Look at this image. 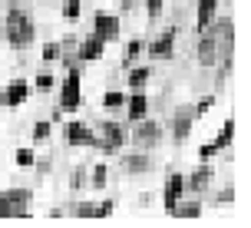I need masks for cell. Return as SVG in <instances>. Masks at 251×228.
Wrapping results in <instances>:
<instances>
[{
  "label": "cell",
  "instance_id": "obj_1",
  "mask_svg": "<svg viewBox=\"0 0 251 228\" xmlns=\"http://www.w3.org/2000/svg\"><path fill=\"white\" fill-rule=\"evenodd\" d=\"M199 56H201L205 66L231 56V20H218V24L205 33V40L199 43Z\"/></svg>",
  "mask_w": 251,
  "mask_h": 228
},
{
  "label": "cell",
  "instance_id": "obj_2",
  "mask_svg": "<svg viewBox=\"0 0 251 228\" xmlns=\"http://www.w3.org/2000/svg\"><path fill=\"white\" fill-rule=\"evenodd\" d=\"M3 37L10 40L13 47H30V40H33V24H30L20 10H10V17H7V33H3Z\"/></svg>",
  "mask_w": 251,
  "mask_h": 228
},
{
  "label": "cell",
  "instance_id": "obj_3",
  "mask_svg": "<svg viewBox=\"0 0 251 228\" xmlns=\"http://www.w3.org/2000/svg\"><path fill=\"white\" fill-rule=\"evenodd\" d=\"M26 205H30V192L13 189L0 195V218H26Z\"/></svg>",
  "mask_w": 251,
  "mask_h": 228
},
{
  "label": "cell",
  "instance_id": "obj_4",
  "mask_svg": "<svg viewBox=\"0 0 251 228\" xmlns=\"http://www.w3.org/2000/svg\"><path fill=\"white\" fill-rule=\"evenodd\" d=\"M96 142H102V149H106V152H116V149H119V146L126 142L123 126H119V123H102L100 139H96Z\"/></svg>",
  "mask_w": 251,
  "mask_h": 228
},
{
  "label": "cell",
  "instance_id": "obj_5",
  "mask_svg": "<svg viewBox=\"0 0 251 228\" xmlns=\"http://www.w3.org/2000/svg\"><path fill=\"white\" fill-rule=\"evenodd\" d=\"M60 102H63V109H70V113L79 106V73L76 70H70L66 83H63V100Z\"/></svg>",
  "mask_w": 251,
  "mask_h": 228
},
{
  "label": "cell",
  "instance_id": "obj_6",
  "mask_svg": "<svg viewBox=\"0 0 251 228\" xmlns=\"http://www.w3.org/2000/svg\"><path fill=\"white\" fill-rule=\"evenodd\" d=\"M66 139L73 142V146H100L96 136H93L83 123H70V126H66Z\"/></svg>",
  "mask_w": 251,
  "mask_h": 228
},
{
  "label": "cell",
  "instance_id": "obj_7",
  "mask_svg": "<svg viewBox=\"0 0 251 228\" xmlns=\"http://www.w3.org/2000/svg\"><path fill=\"white\" fill-rule=\"evenodd\" d=\"M96 37L100 40H116L119 37V20L109 13H96Z\"/></svg>",
  "mask_w": 251,
  "mask_h": 228
},
{
  "label": "cell",
  "instance_id": "obj_8",
  "mask_svg": "<svg viewBox=\"0 0 251 228\" xmlns=\"http://www.w3.org/2000/svg\"><path fill=\"white\" fill-rule=\"evenodd\" d=\"M182 189H185L182 176H169V182H165V212H169V215H172L176 202L182 199Z\"/></svg>",
  "mask_w": 251,
  "mask_h": 228
},
{
  "label": "cell",
  "instance_id": "obj_9",
  "mask_svg": "<svg viewBox=\"0 0 251 228\" xmlns=\"http://www.w3.org/2000/svg\"><path fill=\"white\" fill-rule=\"evenodd\" d=\"M26 96H30V86L20 79V83H10V86L3 89V96H0V100H3V106H20Z\"/></svg>",
  "mask_w": 251,
  "mask_h": 228
},
{
  "label": "cell",
  "instance_id": "obj_10",
  "mask_svg": "<svg viewBox=\"0 0 251 228\" xmlns=\"http://www.w3.org/2000/svg\"><path fill=\"white\" fill-rule=\"evenodd\" d=\"M159 136H162V129L155 126V123H146V119H139V126H136V139H139V146H152V142H159Z\"/></svg>",
  "mask_w": 251,
  "mask_h": 228
},
{
  "label": "cell",
  "instance_id": "obj_11",
  "mask_svg": "<svg viewBox=\"0 0 251 228\" xmlns=\"http://www.w3.org/2000/svg\"><path fill=\"white\" fill-rule=\"evenodd\" d=\"M102 50H106V40H100V37H89L83 47H79V60H100L102 56Z\"/></svg>",
  "mask_w": 251,
  "mask_h": 228
},
{
  "label": "cell",
  "instance_id": "obj_12",
  "mask_svg": "<svg viewBox=\"0 0 251 228\" xmlns=\"http://www.w3.org/2000/svg\"><path fill=\"white\" fill-rule=\"evenodd\" d=\"M172 37H176V33H172V30H165L162 37H159V40H155V43L149 47V53H152V56H159V60L172 56Z\"/></svg>",
  "mask_w": 251,
  "mask_h": 228
},
{
  "label": "cell",
  "instance_id": "obj_13",
  "mask_svg": "<svg viewBox=\"0 0 251 228\" xmlns=\"http://www.w3.org/2000/svg\"><path fill=\"white\" fill-rule=\"evenodd\" d=\"M215 7H218V0H201L199 3V20H195L199 30H205V26L215 20Z\"/></svg>",
  "mask_w": 251,
  "mask_h": 228
},
{
  "label": "cell",
  "instance_id": "obj_14",
  "mask_svg": "<svg viewBox=\"0 0 251 228\" xmlns=\"http://www.w3.org/2000/svg\"><path fill=\"white\" fill-rule=\"evenodd\" d=\"M146 109H149V100H146L142 93H136V96L129 100V119H132V123L146 119Z\"/></svg>",
  "mask_w": 251,
  "mask_h": 228
},
{
  "label": "cell",
  "instance_id": "obj_15",
  "mask_svg": "<svg viewBox=\"0 0 251 228\" xmlns=\"http://www.w3.org/2000/svg\"><path fill=\"white\" fill-rule=\"evenodd\" d=\"M172 215H178V218H199L201 215V202H182V199H178L176 208H172Z\"/></svg>",
  "mask_w": 251,
  "mask_h": 228
},
{
  "label": "cell",
  "instance_id": "obj_16",
  "mask_svg": "<svg viewBox=\"0 0 251 228\" xmlns=\"http://www.w3.org/2000/svg\"><path fill=\"white\" fill-rule=\"evenodd\" d=\"M192 119H195V113H182V116L176 119L172 132H176V139H178V142H182V139L188 136V132H192Z\"/></svg>",
  "mask_w": 251,
  "mask_h": 228
},
{
  "label": "cell",
  "instance_id": "obj_17",
  "mask_svg": "<svg viewBox=\"0 0 251 228\" xmlns=\"http://www.w3.org/2000/svg\"><path fill=\"white\" fill-rule=\"evenodd\" d=\"M231 136H235V123L228 119L225 126H222V132H218V139H215V149H225L228 142H231Z\"/></svg>",
  "mask_w": 251,
  "mask_h": 228
},
{
  "label": "cell",
  "instance_id": "obj_18",
  "mask_svg": "<svg viewBox=\"0 0 251 228\" xmlns=\"http://www.w3.org/2000/svg\"><path fill=\"white\" fill-rule=\"evenodd\" d=\"M208 182H212V172H208V169H199V172L192 176V192H205Z\"/></svg>",
  "mask_w": 251,
  "mask_h": 228
},
{
  "label": "cell",
  "instance_id": "obj_19",
  "mask_svg": "<svg viewBox=\"0 0 251 228\" xmlns=\"http://www.w3.org/2000/svg\"><path fill=\"white\" fill-rule=\"evenodd\" d=\"M126 169H129V172H146V169H149V159H146V155H129V159H126Z\"/></svg>",
  "mask_w": 251,
  "mask_h": 228
},
{
  "label": "cell",
  "instance_id": "obj_20",
  "mask_svg": "<svg viewBox=\"0 0 251 228\" xmlns=\"http://www.w3.org/2000/svg\"><path fill=\"white\" fill-rule=\"evenodd\" d=\"M149 73H152L149 66H142V70H132V73H129V86H132V89H139L142 83H146V79H149Z\"/></svg>",
  "mask_w": 251,
  "mask_h": 228
},
{
  "label": "cell",
  "instance_id": "obj_21",
  "mask_svg": "<svg viewBox=\"0 0 251 228\" xmlns=\"http://www.w3.org/2000/svg\"><path fill=\"white\" fill-rule=\"evenodd\" d=\"M123 102H126V96H123V93H106V100H102V106H106V109H119Z\"/></svg>",
  "mask_w": 251,
  "mask_h": 228
},
{
  "label": "cell",
  "instance_id": "obj_22",
  "mask_svg": "<svg viewBox=\"0 0 251 228\" xmlns=\"http://www.w3.org/2000/svg\"><path fill=\"white\" fill-rule=\"evenodd\" d=\"M63 17H66V20H76V17H79V0H66V3H63Z\"/></svg>",
  "mask_w": 251,
  "mask_h": 228
},
{
  "label": "cell",
  "instance_id": "obj_23",
  "mask_svg": "<svg viewBox=\"0 0 251 228\" xmlns=\"http://www.w3.org/2000/svg\"><path fill=\"white\" fill-rule=\"evenodd\" d=\"M93 185H96V189L106 185V165H96V169H93Z\"/></svg>",
  "mask_w": 251,
  "mask_h": 228
},
{
  "label": "cell",
  "instance_id": "obj_24",
  "mask_svg": "<svg viewBox=\"0 0 251 228\" xmlns=\"http://www.w3.org/2000/svg\"><path fill=\"white\" fill-rule=\"evenodd\" d=\"M47 136H50V123H37V126H33V139H47Z\"/></svg>",
  "mask_w": 251,
  "mask_h": 228
},
{
  "label": "cell",
  "instance_id": "obj_25",
  "mask_svg": "<svg viewBox=\"0 0 251 228\" xmlns=\"http://www.w3.org/2000/svg\"><path fill=\"white\" fill-rule=\"evenodd\" d=\"M33 162H37V159H33V152H30V149L17 152V165H33Z\"/></svg>",
  "mask_w": 251,
  "mask_h": 228
},
{
  "label": "cell",
  "instance_id": "obj_26",
  "mask_svg": "<svg viewBox=\"0 0 251 228\" xmlns=\"http://www.w3.org/2000/svg\"><path fill=\"white\" fill-rule=\"evenodd\" d=\"M37 89H53V76L50 73H40L37 76Z\"/></svg>",
  "mask_w": 251,
  "mask_h": 228
},
{
  "label": "cell",
  "instance_id": "obj_27",
  "mask_svg": "<svg viewBox=\"0 0 251 228\" xmlns=\"http://www.w3.org/2000/svg\"><path fill=\"white\" fill-rule=\"evenodd\" d=\"M76 215H83V218H89V215H96V205H79V208H76Z\"/></svg>",
  "mask_w": 251,
  "mask_h": 228
},
{
  "label": "cell",
  "instance_id": "obj_28",
  "mask_svg": "<svg viewBox=\"0 0 251 228\" xmlns=\"http://www.w3.org/2000/svg\"><path fill=\"white\" fill-rule=\"evenodd\" d=\"M139 50H142V43H139V40H132V43H129V50H126V60H132Z\"/></svg>",
  "mask_w": 251,
  "mask_h": 228
},
{
  "label": "cell",
  "instance_id": "obj_29",
  "mask_svg": "<svg viewBox=\"0 0 251 228\" xmlns=\"http://www.w3.org/2000/svg\"><path fill=\"white\" fill-rule=\"evenodd\" d=\"M162 13V0H149V17H159Z\"/></svg>",
  "mask_w": 251,
  "mask_h": 228
},
{
  "label": "cell",
  "instance_id": "obj_30",
  "mask_svg": "<svg viewBox=\"0 0 251 228\" xmlns=\"http://www.w3.org/2000/svg\"><path fill=\"white\" fill-rule=\"evenodd\" d=\"M215 152H218V149H215V142H212V146H201V149H199V155H201V159H212Z\"/></svg>",
  "mask_w": 251,
  "mask_h": 228
},
{
  "label": "cell",
  "instance_id": "obj_31",
  "mask_svg": "<svg viewBox=\"0 0 251 228\" xmlns=\"http://www.w3.org/2000/svg\"><path fill=\"white\" fill-rule=\"evenodd\" d=\"M109 212H113V202H102V205H100V208H96V215H102V218L109 215Z\"/></svg>",
  "mask_w": 251,
  "mask_h": 228
},
{
  "label": "cell",
  "instance_id": "obj_32",
  "mask_svg": "<svg viewBox=\"0 0 251 228\" xmlns=\"http://www.w3.org/2000/svg\"><path fill=\"white\" fill-rule=\"evenodd\" d=\"M205 109H212V96H208V100H201V102H199V109H195V113H205Z\"/></svg>",
  "mask_w": 251,
  "mask_h": 228
},
{
  "label": "cell",
  "instance_id": "obj_33",
  "mask_svg": "<svg viewBox=\"0 0 251 228\" xmlns=\"http://www.w3.org/2000/svg\"><path fill=\"white\" fill-rule=\"evenodd\" d=\"M56 53H60V50H56V47H47V50H43V60H53Z\"/></svg>",
  "mask_w": 251,
  "mask_h": 228
},
{
  "label": "cell",
  "instance_id": "obj_34",
  "mask_svg": "<svg viewBox=\"0 0 251 228\" xmlns=\"http://www.w3.org/2000/svg\"><path fill=\"white\" fill-rule=\"evenodd\" d=\"M0 40H3V30H0Z\"/></svg>",
  "mask_w": 251,
  "mask_h": 228
}]
</instances>
